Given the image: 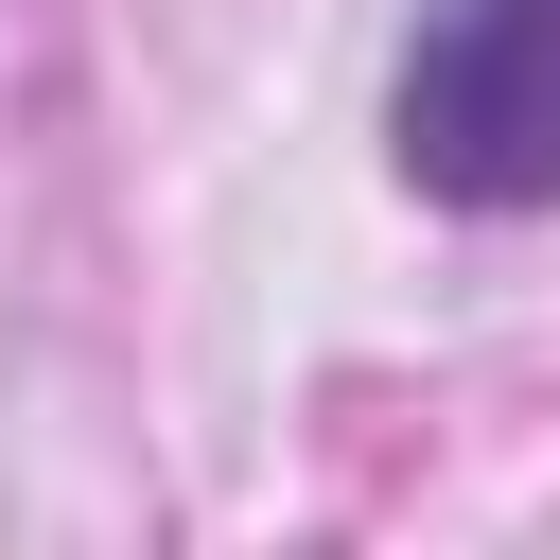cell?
<instances>
[{
	"instance_id": "cell-1",
	"label": "cell",
	"mask_w": 560,
	"mask_h": 560,
	"mask_svg": "<svg viewBox=\"0 0 560 560\" xmlns=\"http://www.w3.org/2000/svg\"><path fill=\"white\" fill-rule=\"evenodd\" d=\"M385 158L438 210H560V0H420Z\"/></svg>"
}]
</instances>
